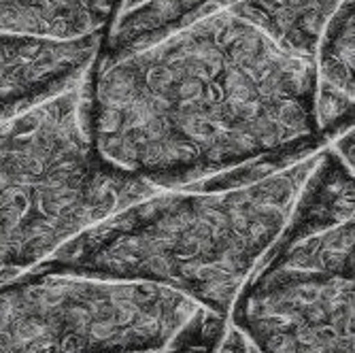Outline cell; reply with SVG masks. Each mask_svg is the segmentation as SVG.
<instances>
[{
	"label": "cell",
	"mask_w": 355,
	"mask_h": 353,
	"mask_svg": "<svg viewBox=\"0 0 355 353\" xmlns=\"http://www.w3.org/2000/svg\"><path fill=\"white\" fill-rule=\"evenodd\" d=\"M317 89V60L232 7H205L101 47L94 145L109 169L162 191L247 185L326 147Z\"/></svg>",
	"instance_id": "obj_1"
},
{
	"label": "cell",
	"mask_w": 355,
	"mask_h": 353,
	"mask_svg": "<svg viewBox=\"0 0 355 353\" xmlns=\"http://www.w3.org/2000/svg\"><path fill=\"white\" fill-rule=\"evenodd\" d=\"M321 151L247 185L157 191L43 266L168 287L228 319L287 230Z\"/></svg>",
	"instance_id": "obj_2"
},
{
	"label": "cell",
	"mask_w": 355,
	"mask_h": 353,
	"mask_svg": "<svg viewBox=\"0 0 355 353\" xmlns=\"http://www.w3.org/2000/svg\"><path fill=\"white\" fill-rule=\"evenodd\" d=\"M96 60L0 119V266L19 275L157 191L109 169L94 145Z\"/></svg>",
	"instance_id": "obj_3"
},
{
	"label": "cell",
	"mask_w": 355,
	"mask_h": 353,
	"mask_svg": "<svg viewBox=\"0 0 355 353\" xmlns=\"http://www.w3.org/2000/svg\"><path fill=\"white\" fill-rule=\"evenodd\" d=\"M230 319L262 353H355V177L334 151Z\"/></svg>",
	"instance_id": "obj_4"
},
{
	"label": "cell",
	"mask_w": 355,
	"mask_h": 353,
	"mask_svg": "<svg viewBox=\"0 0 355 353\" xmlns=\"http://www.w3.org/2000/svg\"><path fill=\"white\" fill-rule=\"evenodd\" d=\"M202 311L153 283L39 266L0 285V353H164Z\"/></svg>",
	"instance_id": "obj_5"
},
{
	"label": "cell",
	"mask_w": 355,
	"mask_h": 353,
	"mask_svg": "<svg viewBox=\"0 0 355 353\" xmlns=\"http://www.w3.org/2000/svg\"><path fill=\"white\" fill-rule=\"evenodd\" d=\"M103 41L60 45L0 37V119L43 98L101 53Z\"/></svg>",
	"instance_id": "obj_6"
},
{
	"label": "cell",
	"mask_w": 355,
	"mask_h": 353,
	"mask_svg": "<svg viewBox=\"0 0 355 353\" xmlns=\"http://www.w3.org/2000/svg\"><path fill=\"white\" fill-rule=\"evenodd\" d=\"M123 0H0V37L77 45L105 41Z\"/></svg>",
	"instance_id": "obj_7"
},
{
	"label": "cell",
	"mask_w": 355,
	"mask_h": 353,
	"mask_svg": "<svg viewBox=\"0 0 355 353\" xmlns=\"http://www.w3.org/2000/svg\"><path fill=\"white\" fill-rule=\"evenodd\" d=\"M317 121L328 141L355 123V0H343L317 51Z\"/></svg>",
	"instance_id": "obj_8"
},
{
	"label": "cell",
	"mask_w": 355,
	"mask_h": 353,
	"mask_svg": "<svg viewBox=\"0 0 355 353\" xmlns=\"http://www.w3.org/2000/svg\"><path fill=\"white\" fill-rule=\"evenodd\" d=\"M343 0H234L232 7L249 17L283 47L317 60L321 35Z\"/></svg>",
	"instance_id": "obj_9"
},
{
	"label": "cell",
	"mask_w": 355,
	"mask_h": 353,
	"mask_svg": "<svg viewBox=\"0 0 355 353\" xmlns=\"http://www.w3.org/2000/svg\"><path fill=\"white\" fill-rule=\"evenodd\" d=\"M223 324V317L202 311L166 353H213Z\"/></svg>",
	"instance_id": "obj_10"
},
{
	"label": "cell",
	"mask_w": 355,
	"mask_h": 353,
	"mask_svg": "<svg viewBox=\"0 0 355 353\" xmlns=\"http://www.w3.org/2000/svg\"><path fill=\"white\" fill-rule=\"evenodd\" d=\"M213 353H262V351L228 317L221 332H219V336H217Z\"/></svg>",
	"instance_id": "obj_11"
},
{
	"label": "cell",
	"mask_w": 355,
	"mask_h": 353,
	"mask_svg": "<svg viewBox=\"0 0 355 353\" xmlns=\"http://www.w3.org/2000/svg\"><path fill=\"white\" fill-rule=\"evenodd\" d=\"M330 149L338 155L340 162L349 169V173L355 177V123L351 128H347L345 132H340L334 143L330 145Z\"/></svg>",
	"instance_id": "obj_12"
},
{
	"label": "cell",
	"mask_w": 355,
	"mask_h": 353,
	"mask_svg": "<svg viewBox=\"0 0 355 353\" xmlns=\"http://www.w3.org/2000/svg\"><path fill=\"white\" fill-rule=\"evenodd\" d=\"M17 277H21V275L15 273V270H9V268H3V266H0V285H5V283L13 281V279H17Z\"/></svg>",
	"instance_id": "obj_13"
},
{
	"label": "cell",
	"mask_w": 355,
	"mask_h": 353,
	"mask_svg": "<svg viewBox=\"0 0 355 353\" xmlns=\"http://www.w3.org/2000/svg\"><path fill=\"white\" fill-rule=\"evenodd\" d=\"M143 3H147V0H123L121 7H119V13L130 11V9H135V7H139V5H143ZM119 13H117V15H119Z\"/></svg>",
	"instance_id": "obj_14"
},
{
	"label": "cell",
	"mask_w": 355,
	"mask_h": 353,
	"mask_svg": "<svg viewBox=\"0 0 355 353\" xmlns=\"http://www.w3.org/2000/svg\"><path fill=\"white\" fill-rule=\"evenodd\" d=\"M149 353H155V351H149ZM164 353H166V351H164Z\"/></svg>",
	"instance_id": "obj_15"
}]
</instances>
